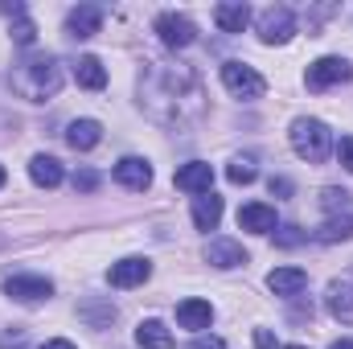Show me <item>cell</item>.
Masks as SVG:
<instances>
[{"label": "cell", "instance_id": "ac0fdd59", "mask_svg": "<svg viewBox=\"0 0 353 349\" xmlns=\"http://www.w3.org/2000/svg\"><path fill=\"white\" fill-rule=\"evenodd\" d=\"M239 226L251 230V235H271V230H275V210L263 206V201H247V206L239 210Z\"/></svg>", "mask_w": 353, "mask_h": 349}, {"label": "cell", "instance_id": "3957f363", "mask_svg": "<svg viewBox=\"0 0 353 349\" xmlns=\"http://www.w3.org/2000/svg\"><path fill=\"white\" fill-rule=\"evenodd\" d=\"M288 136H292L296 157H300V161H308V165H321V161L333 152V132H329L321 119H308V115H304V119H296V123H292V132H288Z\"/></svg>", "mask_w": 353, "mask_h": 349}, {"label": "cell", "instance_id": "7402d4cb", "mask_svg": "<svg viewBox=\"0 0 353 349\" xmlns=\"http://www.w3.org/2000/svg\"><path fill=\"white\" fill-rule=\"evenodd\" d=\"M74 83L87 90H103L107 87V70H103V62L94 58V54H83L79 62H74Z\"/></svg>", "mask_w": 353, "mask_h": 349}, {"label": "cell", "instance_id": "4316f807", "mask_svg": "<svg viewBox=\"0 0 353 349\" xmlns=\"http://www.w3.org/2000/svg\"><path fill=\"white\" fill-rule=\"evenodd\" d=\"M8 33H12V41H17V46H33V41H37V29H33V21H29L25 12H17V21H12V29H8Z\"/></svg>", "mask_w": 353, "mask_h": 349}, {"label": "cell", "instance_id": "836d02e7", "mask_svg": "<svg viewBox=\"0 0 353 349\" xmlns=\"http://www.w3.org/2000/svg\"><path fill=\"white\" fill-rule=\"evenodd\" d=\"M271 193L288 197V193H292V181H288V177H271Z\"/></svg>", "mask_w": 353, "mask_h": 349}, {"label": "cell", "instance_id": "277c9868", "mask_svg": "<svg viewBox=\"0 0 353 349\" xmlns=\"http://www.w3.org/2000/svg\"><path fill=\"white\" fill-rule=\"evenodd\" d=\"M222 87L230 90L234 99H247V103H251V99H263L267 83L255 66H247V62H226V66H222Z\"/></svg>", "mask_w": 353, "mask_h": 349}, {"label": "cell", "instance_id": "1f68e13d", "mask_svg": "<svg viewBox=\"0 0 353 349\" xmlns=\"http://www.w3.org/2000/svg\"><path fill=\"white\" fill-rule=\"evenodd\" d=\"M275 243H279V247H296V243H304V235H300L296 226H283V230L275 235Z\"/></svg>", "mask_w": 353, "mask_h": 349}, {"label": "cell", "instance_id": "8992f818", "mask_svg": "<svg viewBox=\"0 0 353 349\" xmlns=\"http://www.w3.org/2000/svg\"><path fill=\"white\" fill-rule=\"evenodd\" d=\"M350 79H353V66L345 62V58H316V62L308 66V74H304L308 90L341 87V83H350Z\"/></svg>", "mask_w": 353, "mask_h": 349}, {"label": "cell", "instance_id": "52a82bcc", "mask_svg": "<svg viewBox=\"0 0 353 349\" xmlns=\"http://www.w3.org/2000/svg\"><path fill=\"white\" fill-rule=\"evenodd\" d=\"M4 296L17 304H41L54 296V283L46 275H8L4 279Z\"/></svg>", "mask_w": 353, "mask_h": 349}, {"label": "cell", "instance_id": "7c38bea8", "mask_svg": "<svg viewBox=\"0 0 353 349\" xmlns=\"http://www.w3.org/2000/svg\"><path fill=\"white\" fill-rule=\"evenodd\" d=\"M148 275H152V263H148V259H140V255L111 263V271H107L111 288H136V283H144Z\"/></svg>", "mask_w": 353, "mask_h": 349}, {"label": "cell", "instance_id": "9a60e30c", "mask_svg": "<svg viewBox=\"0 0 353 349\" xmlns=\"http://www.w3.org/2000/svg\"><path fill=\"white\" fill-rule=\"evenodd\" d=\"M325 308H329V317H333V321L353 325V288H350V283L333 279V283H329V292H325Z\"/></svg>", "mask_w": 353, "mask_h": 349}, {"label": "cell", "instance_id": "8fae6325", "mask_svg": "<svg viewBox=\"0 0 353 349\" xmlns=\"http://www.w3.org/2000/svg\"><path fill=\"white\" fill-rule=\"evenodd\" d=\"M115 181H119L123 189H132V193H144V189L152 185V165H148L144 157H123V161L115 165Z\"/></svg>", "mask_w": 353, "mask_h": 349}, {"label": "cell", "instance_id": "603a6c76", "mask_svg": "<svg viewBox=\"0 0 353 349\" xmlns=\"http://www.w3.org/2000/svg\"><path fill=\"white\" fill-rule=\"evenodd\" d=\"M29 177H33V185H41V189H58L66 173H62V165H58L54 157H46V152H41V157H33V161H29Z\"/></svg>", "mask_w": 353, "mask_h": 349}, {"label": "cell", "instance_id": "9c48e42d", "mask_svg": "<svg viewBox=\"0 0 353 349\" xmlns=\"http://www.w3.org/2000/svg\"><path fill=\"white\" fill-rule=\"evenodd\" d=\"M247 251H243V243H234V239H210L205 243V263L210 267H218V271H230V267H247Z\"/></svg>", "mask_w": 353, "mask_h": 349}, {"label": "cell", "instance_id": "484cf974", "mask_svg": "<svg viewBox=\"0 0 353 349\" xmlns=\"http://www.w3.org/2000/svg\"><path fill=\"white\" fill-rule=\"evenodd\" d=\"M83 321L90 329H107L115 321V304H83Z\"/></svg>", "mask_w": 353, "mask_h": 349}, {"label": "cell", "instance_id": "f546056e", "mask_svg": "<svg viewBox=\"0 0 353 349\" xmlns=\"http://www.w3.org/2000/svg\"><path fill=\"white\" fill-rule=\"evenodd\" d=\"M94 185H99V173H90V169H79L74 173V189L79 193H94Z\"/></svg>", "mask_w": 353, "mask_h": 349}, {"label": "cell", "instance_id": "d590c367", "mask_svg": "<svg viewBox=\"0 0 353 349\" xmlns=\"http://www.w3.org/2000/svg\"><path fill=\"white\" fill-rule=\"evenodd\" d=\"M41 349H79L74 341H66V337H54V341H46Z\"/></svg>", "mask_w": 353, "mask_h": 349}, {"label": "cell", "instance_id": "5bb4252c", "mask_svg": "<svg viewBox=\"0 0 353 349\" xmlns=\"http://www.w3.org/2000/svg\"><path fill=\"white\" fill-rule=\"evenodd\" d=\"M267 288H271L275 296L292 300V296H300V292L308 288V271H304V267H275V271L267 275Z\"/></svg>", "mask_w": 353, "mask_h": 349}, {"label": "cell", "instance_id": "5b68a950", "mask_svg": "<svg viewBox=\"0 0 353 349\" xmlns=\"http://www.w3.org/2000/svg\"><path fill=\"white\" fill-rule=\"evenodd\" d=\"M292 33H296V17H292V8L271 4V8L259 12V41H263V46H283V41H292Z\"/></svg>", "mask_w": 353, "mask_h": 349}, {"label": "cell", "instance_id": "ffe728a7", "mask_svg": "<svg viewBox=\"0 0 353 349\" xmlns=\"http://www.w3.org/2000/svg\"><path fill=\"white\" fill-rule=\"evenodd\" d=\"M136 346L144 349H173V329L165 321H140L136 325Z\"/></svg>", "mask_w": 353, "mask_h": 349}, {"label": "cell", "instance_id": "e0dca14e", "mask_svg": "<svg viewBox=\"0 0 353 349\" xmlns=\"http://www.w3.org/2000/svg\"><path fill=\"white\" fill-rule=\"evenodd\" d=\"M210 321H214L210 300H181V304H176V325H181V329L201 333V329H210Z\"/></svg>", "mask_w": 353, "mask_h": 349}, {"label": "cell", "instance_id": "e575fe53", "mask_svg": "<svg viewBox=\"0 0 353 349\" xmlns=\"http://www.w3.org/2000/svg\"><path fill=\"white\" fill-rule=\"evenodd\" d=\"M255 346H259V349H275V337H271V329H255Z\"/></svg>", "mask_w": 353, "mask_h": 349}, {"label": "cell", "instance_id": "4dcf8cb0", "mask_svg": "<svg viewBox=\"0 0 353 349\" xmlns=\"http://www.w3.org/2000/svg\"><path fill=\"white\" fill-rule=\"evenodd\" d=\"M337 161L353 173V136H341V144H337Z\"/></svg>", "mask_w": 353, "mask_h": 349}, {"label": "cell", "instance_id": "d6a6232c", "mask_svg": "<svg viewBox=\"0 0 353 349\" xmlns=\"http://www.w3.org/2000/svg\"><path fill=\"white\" fill-rule=\"evenodd\" d=\"M189 349H226V341H222V337H197Z\"/></svg>", "mask_w": 353, "mask_h": 349}, {"label": "cell", "instance_id": "6da1fadb", "mask_svg": "<svg viewBox=\"0 0 353 349\" xmlns=\"http://www.w3.org/2000/svg\"><path fill=\"white\" fill-rule=\"evenodd\" d=\"M140 107L165 128H193L205 115V87L185 62H148L140 74Z\"/></svg>", "mask_w": 353, "mask_h": 349}, {"label": "cell", "instance_id": "74e56055", "mask_svg": "<svg viewBox=\"0 0 353 349\" xmlns=\"http://www.w3.org/2000/svg\"><path fill=\"white\" fill-rule=\"evenodd\" d=\"M283 349H308V346H283Z\"/></svg>", "mask_w": 353, "mask_h": 349}, {"label": "cell", "instance_id": "cb8c5ba5", "mask_svg": "<svg viewBox=\"0 0 353 349\" xmlns=\"http://www.w3.org/2000/svg\"><path fill=\"white\" fill-rule=\"evenodd\" d=\"M345 239H353V214H345V218H329V222L316 230V243H345Z\"/></svg>", "mask_w": 353, "mask_h": 349}, {"label": "cell", "instance_id": "f35d334b", "mask_svg": "<svg viewBox=\"0 0 353 349\" xmlns=\"http://www.w3.org/2000/svg\"><path fill=\"white\" fill-rule=\"evenodd\" d=\"M0 185H4V165H0Z\"/></svg>", "mask_w": 353, "mask_h": 349}, {"label": "cell", "instance_id": "7a4b0ae2", "mask_svg": "<svg viewBox=\"0 0 353 349\" xmlns=\"http://www.w3.org/2000/svg\"><path fill=\"white\" fill-rule=\"evenodd\" d=\"M12 90L29 103H46L62 90V62L54 54H29L12 70Z\"/></svg>", "mask_w": 353, "mask_h": 349}, {"label": "cell", "instance_id": "d4e9b609", "mask_svg": "<svg viewBox=\"0 0 353 349\" xmlns=\"http://www.w3.org/2000/svg\"><path fill=\"white\" fill-rule=\"evenodd\" d=\"M226 177H230L234 185H251V181L259 177V169H255V157H234V161H230V169H226Z\"/></svg>", "mask_w": 353, "mask_h": 349}, {"label": "cell", "instance_id": "83f0119b", "mask_svg": "<svg viewBox=\"0 0 353 349\" xmlns=\"http://www.w3.org/2000/svg\"><path fill=\"white\" fill-rule=\"evenodd\" d=\"M321 206L337 218L341 210H350V193H345V189H325V193H321Z\"/></svg>", "mask_w": 353, "mask_h": 349}, {"label": "cell", "instance_id": "ba28073f", "mask_svg": "<svg viewBox=\"0 0 353 349\" xmlns=\"http://www.w3.org/2000/svg\"><path fill=\"white\" fill-rule=\"evenodd\" d=\"M157 33H161V41H165L169 50H185V46L197 41V25H193L185 12H161V17H157Z\"/></svg>", "mask_w": 353, "mask_h": 349}, {"label": "cell", "instance_id": "30bf717a", "mask_svg": "<svg viewBox=\"0 0 353 349\" xmlns=\"http://www.w3.org/2000/svg\"><path fill=\"white\" fill-rule=\"evenodd\" d=\"M176 189H185V193H214V165H205V161H189V165H181L176 169Z\"/></svg>", "mask_w": 353, "mask_h": 349}, {"label": "cell", "instance_id": "44dd1931", "mask_svg": "<svg viewBox=\"0 0 353 349\" xmlns=\"http://www.w3.org/2000/svg\"><path fill=\"white\" fill-rule=\"evenodd\" d=\"M99 140H103V128H99L94 119H74V123L66 128V144H70L74 152H90Z\"/></svg>", "mask_w": 353, "mask_h": 349}, {"label": "cell", "instance_id": "f1b7e54d", "mask_svg": "<svg viewBox=\"0 0 353 349\" xmlns=\"http://www.w3.org/2000/svg\"><path fill=\"white\" fill-rule=\"evenodd\" d=\"M0 349H29V333H25L21 325L4 329V333H0Z\"/></svg>", "mask_w": 353, "mask_h": 349}, {"label": "cell", "instance_id": "4fadbf2b", "mask_svg": "<svg viewBox=\"0 0 353 349\" xmlns=\"http://www.w3.org/2000/svg\"><path fill=\"white\" fill-rule=\"evenodd\" d=\"M99 29H103V8H99V4H79V8H70V17H66V33H70V37L87 41Z\"/></svg>", "mask_w": 353, "mask_h": 349}, {"label": "cell", "instance_id": "d6986e66", "mask_svg": "<svg viewBox=\"0 0 353 349\" xmlns=\"http://www.w3.org/2000/svg\"><path fill=\"white\" fill-rule=\"evenodd\" d=\"M218 222H222V197H214V193L193 197V226L197 230H218Z\"/></svg>", "mask_w": 353, "mask_h": 349}, {"label": "cell", "instance_id": "2e32d148", "mask_svg": "<svg viewBox=\"0 0 353 349\" xmlns=\"http://www.w3.org/2000/svg\"><path fill=\"white\" fill-rule=\"evenodd\" d=\"M214 25H218L222 33H243V29L251 25V8H247L243 0H226V4L214 8Z\"/></svg>", "mask_w": 353, "mask_h": 349}, {"label": "cell", "instance_id": "8d00e7d4", "mask_svg": "<svg viewBox=\"0 0 353 349\" xmlns=\"http://www.w3.org/2000/svg\"><path fill=\"white\" fill-rule=\"evenodd\" d=\"M329 349H353V341H350V337H345V341H333V346H329Z\"/></svg>", "mask_w": 353, "mask_h": 349}]
</instances>
